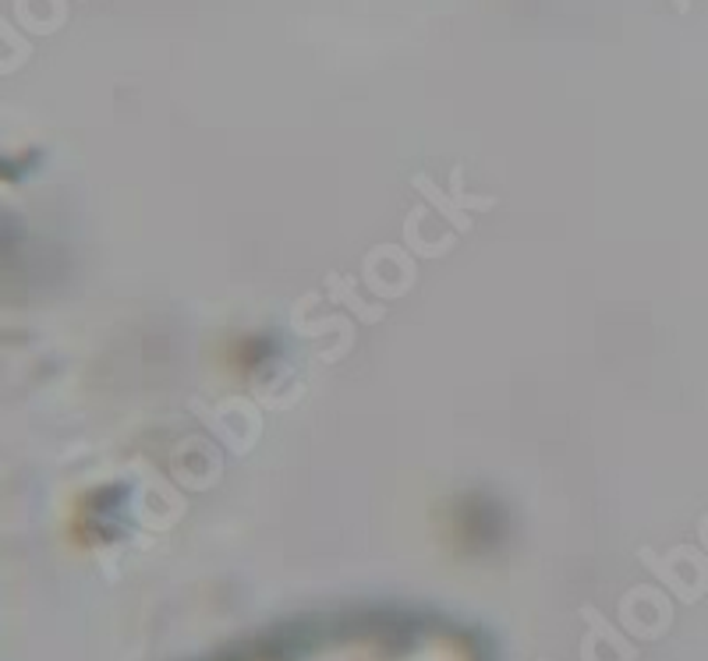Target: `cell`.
Returning <instances> with one entry per match:
<instances>
[{
    "label": "cell",
    "mask_w": 708,
    "mask_h": 661,
    "mask_svg": "<svg viewBox=\"0 0 708 661\" xmlns=\"http://www.w3.org/2000/svg\"><path fill=\"white\" fill-rule=\"evenodd\" d=\"M673 4H677V11H687V0H673Z\"/></svg>",
    "instance_id": "1"
}]
</instances>
